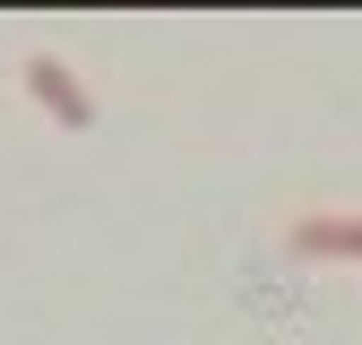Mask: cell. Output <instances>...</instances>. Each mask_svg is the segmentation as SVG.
Here are the masks:
<instances>
[{
    "instance_id": "7a4b0ae2",
    "label": "cell",
    "mask_w": 362,
    "mask_h": 345,
    "mask_svg": "<svg viewBox=\"0 0 362 345\" xmlns=\"http://www.w3.org/2000/svg\"><path fill=\"white\" fill-rule=\"evenodd\" d=\"M293 250L302 259H362V216H302Z\"/></svg>"
},
{
    "instance_id": "6da1fadb",
    "label": "cell",
    "mask_w": 362,
    "mask_h": 345,
    "mask_svg": "<svg viewBox=\"0 0 362 345\" xmlns=\"http://www.w3.org/2000/svg\"><path fill=\"white\" fill-rule=\"evenodd\" d=\"M26 95L52 112L61 129H95V95H86V86H78V69H61L52 52H35V61H26Z\"/></svg>"
}]
</instances>
